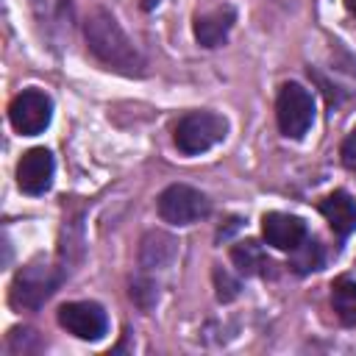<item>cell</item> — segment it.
<instances>
[{
  "mask_svg": "<svg viewBox=\"0 0 356 356\" xmlns=\"http://www.w3.org/2000/svg\"><path fill=\"white\" fill-rule=\"evenodd\" d=\"M86 44L106 67L125 75H142L145 61L139 50L134 47V42L125 36L120 22L108 11H95L86 19Z\"/></svg>",
  "mask_w": 356,
  "mask_h": 356,
  "instance_id": "1",
  "label": "cell"
},
{
  "mask_svg": "<svg viewBox=\"0 0 356 356\" xmlns=\"http://www.w3.org/2000/svg\"><path fill=\"white\" fill-rule=\"evenodd\" d=\"M61 270L47 261L25 264L11 284V306L17 309H39L61 284Z\"/></svg>",
  "mask_w": 356,
  "mask_h": 356,
  "instance_id": "2",
  "label": "cell"
},
{
  "mask_svg": "<svg viewBox=\"0 0 356 356\" xmlns=\"http://www.w3.org/2000/svg\"><path fill=\"white\" fill-rule=\"evenodd\" d=\"M225 131H228L225 117H220L214 111H189L175 125V145L181 153L197 156V153H206L214 145H220L225 139Z\"/></svg>",
  "mask_w": 356,
  "mask_h": 356,
  "instance_id": "3",
  "label": "cell"
},
{
  "mask_svg": "<svg viewBox=\"0 0 356 356\" xmlns=\"http://www.w3.org/2000/svg\"><path fill=\"white\" fill-rule=\"evenodd\" d=\"M275 120L284 136L300 139L314 122V97L306 86L289 81L281 86L278 100H275Z\"/></svg>",
  "mask_w": 356,
  "mask_h": 356,
  "instance_id": "4",
  "label": "cell"
},
{
  "mask_svg": "<svg viewBox=\"0 0 356 356\" xmlns=\"http://www.w3.org/2000/svg\"><path fill=\"white\" fill-rule=\"evenodd\" d=\"M159 214L170 225H192L209 214V200L195 186L172 184L159 195Z\"/></svg>",
  "mask_w": 356,
  "mask_h": 356,
  "instance_id": "5",
  "label": "cell"
},
{
  "mask_svg": "<svg viewBox=\"0 0 356 356\" xmlns=\"http://www.w3.org/2000/svg\"><path fill=\"white\" fill-rule=\"evenodd\" d=\"M53 117V103L42 89H22L11 106H8V120L17 134L22 136H36L50 125Z\"/></svg>",
  "mask_w": 356,
  "mask_h": 356,
  "instance_id": "6",
  "label": "cell"
},
{
  "mask_svg": "<svg viewBox=\"0 0 356 356\" xmlns=\"http://www.w3.org/2000/svg\"><path fill=\"white\" fill-rule=\"evenodd\" d=\"M58 323L61 328H67L72 337L95 342L108 331V317L103 312V306L92 303V300H75V303H64L58 309Z\"/></svg>",
  "mask_w": 356,
  "mask_h": 356,
  "instance_id": "7",
  "label": "cell"
},
{
  "mask_svg": "<svg viewBox=\"0 0 356 356\" xmlns=\"http://www.w3.org/2000/svg\"><path fill=\"white\" fill-rule=\"evenodd\" d=\"M53 153L47 147H31L17 164V184L25 195H42L53 181Z\"/></svg>",
  "mask_w": 356,
  "mask_h": 356,
  "instance_id": "8",
  "label": "cell"
},
{
  "mask_svg": "<svg viewBox=\"0 0 356 356\" xmlns=\"http://www.w3.org/2000/svg\"><path fill=\"white\" fill-rule=\"evenodd\" d=\"M261 234H264V242L273 245L275 250H292L306 239V222L292 214L270 211L261 217Z\"/></svg>",
  "mask_w": 356,
  "mask_h": 356,
  "instance_id": "9",
  "label": "cell"
},
{
  "mask_svg": "<svg viewBox=\"0 0 356 356\" xmlns=\"http://www.w3.org/2000/svg\"><path fill=\"white\" fill-rule=\"evenodd\" d=\"M234 22H236V11L231 6H217L195 19V39L203 47H220L228 39Z\"/></svg>",
  "mask_w": 356,
  "mask_h": 356,
  "instance_id": "10",
  "label": "cell"
},
{
  "mask_svg": "<svg viewBox=\"0 0 356 356\" xmlns=\"http://www.w3.org/2000/svg\"><path fill=\"white\" fill-rule=\"evenodd\" d=\"M323 217L328 220V225L334 228V234L348 236L356 231V200L348 192H331L323 197L320 203Z\"/></svg>",
  "mask_w": 356,
  "mask_h": 356,
  "instance_id": "11",
  "label": "cell"
},
{
  "mask_svg": "<svg viewBox=\"0 0 356 356\" xmlns=\"http://www.w3.org/2000/svg\"><path fill=\"white\" fill-rule=\"evenodd\" d=\"M178 253V242L164 234V231H150L145 239H142V250H139V261L142 267L147 270H161L167 267Z\"/></svg>",
  "mask_w": 356,
  "mask_h": 356,
  "instance_id": "12",
  "label": "cell"
},
{
  "mask_svg": "<svg viewBox=\"0 0 356 356\" xmlns=\"http://www.w3.org/2000/svg\"><path fill=\"white\" fill-rule=\"evenodd\" d=\"M231 261L242 275H261V273L270 270V259H267V253L261 250V245L256 239L236 242L231 248Z\"/></svg>",
  "mask_w": 356,
  "mask_h": 356,
  "instance_id": "13",
  "label": "cell"
},
{
  "mask_svg": "<svg viewBox=\"0 0 356 356\" xmlns=\"http://www.w3.org/2000/svg\"><path fill=\"white\" fill-rule=\"evenodd\" d=\"M331 306L345 325H356V281H337L331 289Z\"/></svg>",
  "mask_w": 356,
  "mask_h": 356,
  "instance_id": "14",
  "label": "cell"
},
{
  "mask_svg": "<svg viewBox=\"0 0 356 356\" xmlns=\"http://www.w3.org/2000/svg\"><path fill=\"white\" fill-rule=\"evenodd\" d=\"M289 253H292V256H289V267H292L295 273H300V275H306V273L323 267V248H320L317 239H309V236H306V239H303L298 248H292Z\"/></svg>",
  "mask_w": 356,
  "mask_h": 356,
  "instance_id": "15",
  "label": "cell"
},
{
  "mask_svg": "<svg viewBox=\"0 0 356 356\" xmlns=\"http://www.w3.org/2000/svg\"><path fill=\"white\" fill-rule=\"evenodd\" d=\"M31 8L36 14V19L44 25H58V28H70V6L67 0H31Z\"/></svg>",
  "mask_w": 356,
  "mask_h": 356,
  "instance_id": "16",
  "label": "cell"
},
{
  "mask_svg": "<svg viewBox=\"0 0 356 356\" xmlns=\"http://www.w3.org/2000/svg\"><path fill=\"white\" fill-rule=\"evenodd\" d=\"M214 286H217V300H222V303H228L239 295V281L222 267L214 270Z\"/></svg>",
  "mask_w": 356,
  "mask_h": 356,
  "instance_id": "17",
  "label": "cell"
},
{
  "mask_svg": "<svg viewBox=\"0 0 356 356\" xmlns=\"http://www.w3.org/2000/svg\"><path fill=\"white\" fill-rule=\"evenodd\" d=\"M342 161H345L348 170H356V128L342 142Z\"/></svg>",
  "mask_w": 356,
  "mask_h": 356,
  "instance_id": "18",
  "label": "cell"
},
{
  "mask_svg": "<svg viewBox=\"0 0 356 356\" xmlns=\"http://www.w3.org/2000/svg\"><path fill=\"white\" fill-rule=\"evenodd\" d=\"M345 6H348V11L356 17V0H345Z\"/></svg>",
  "mask_w": 356,
  "mask_h": 356,
  "instance_id": "19",
  "label": "cell"
}]
</instances>
